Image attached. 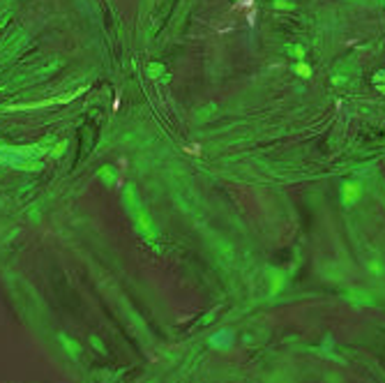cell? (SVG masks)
Here are the masks:
<instances>
[{
	"mask_svg": "<svg viewBox=\"0 0 385 383\" xmlns=\"http://www.w3.org/2000/svg\"><path fill=\"white\" fill-rule=\"evenodd\" d=\"M295 72H298L300 77H312V67H309V65H305V62H298V65H295Z\"/></svg>",
	"mask_w": 385,
	"mask_h": 383,
	"instance_id": "obj_2",
	"label": "cell"
},
{
	"mask_svg": "<svg viewBox=\"0 0 385 383\" xmlns=\"http://www.w3.org/2000/svg\"><path fill=\"white\" fill-rule=\"evenodd\" d=\"M291 53H295V56L302 58V49H300V46H291Z\"/></svg>",
	"mask_w": 385,
	"mask_h": 383,
	"instance_id": "obj_3",
	"label": "cell"
},
{
	"mask_svg": "<svg viewBox=\"0 0 385 383\" xmlns=\"http://www.w3.org/2000/svg\"><path fill=\"white\" fill-rule=\"evenodd\" d=\"M381 77H385V72H383V74H381Z\"/></svg>",
	"mask_w": 385,
	"mask_h": 383,
	"instance_id": "obj_4",
	"label": "cell"
},
{
	"mask_svg": "<svg viewBox=\"0 0 385 383\" xmlns=\"http://www.w3.org/2000/svg\"><path fill=\"white\" fill-rule=\"evenodd\" d=\"M360 194H362V187H360L358 183H346L342 190V201L346 206H353V203L360 199Z\"/></svg>",
	"mask_w": 385,
	"mask_h": 383,
	"instance_id": "obj_1",
	"label": "cell"
}]
</instances>
